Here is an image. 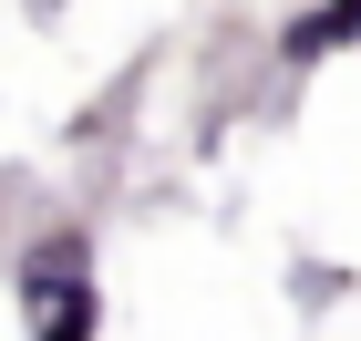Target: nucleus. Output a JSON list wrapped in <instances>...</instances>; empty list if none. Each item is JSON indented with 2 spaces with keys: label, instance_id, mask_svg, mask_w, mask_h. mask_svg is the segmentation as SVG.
<instances>
[{
  "label": "nucleus",
  "instance_id": "obj_1",
  "mask_svg": "<svg viewBox=\"0 0 361 341\" xmlns=\"http://www.w3.org/2000/svg\"><path fill=\"white\" fill-rule=\"evenodd\" d=\"M320 31H331V52L361 42V0H320Z\"/></svg>",
  "mask_w": 361,
  "mask_h": 341
}]
</instances>
